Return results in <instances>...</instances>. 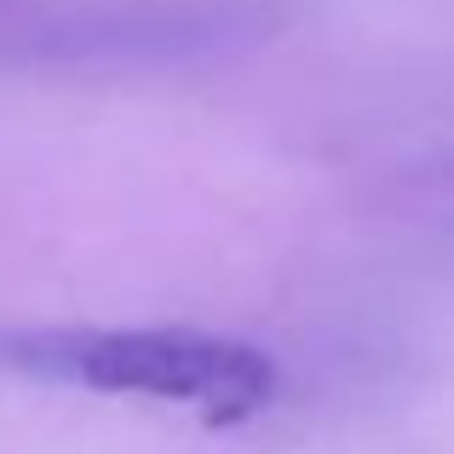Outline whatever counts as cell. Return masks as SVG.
<instances>
[{"label":"cell","instance_id":"obj_1","mask_svg":"<svg viewBox=\"0 0 454 454\" xmlns=\"http://www.w3.org/2000/svg\"><path fill=\"white\" fill-rule=\"evenodd\" d=\"M12 363L41 374L81 380L92 391H127V397L201 403L213 420H242L265 409L277 391V363L242 340H213L184 328L150 333H29L12 340Z\"/></svg>","mask_w":454,"mask_h":454}]
</instances>
